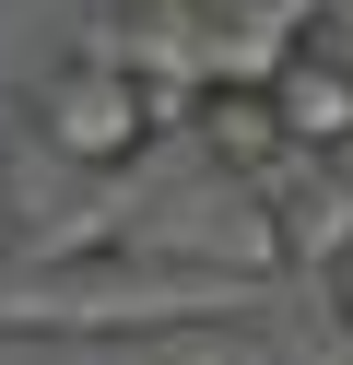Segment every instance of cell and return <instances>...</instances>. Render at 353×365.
<instances>
[{"instance_id": "cell-1", "label": "cell", "mask_w": 353, "mask_h": 365, "mask_svg": "<svg viewBox=\"0 0 353 365\" xmlns=\"http://www.w3.org/2000/svg\"><path fill=\"white\" fill-rule=\"evenodd\" d=\"M153 95H141L130 59H59V71L36 83V142L59 153V165H130V153H153Z\"/></svg>"}, {"instance_id": "cell-5", "label": "cell", "mask_w": 353, "mask_h": 365, "mask_svg": "<svg viewBox=\"0 0 353 365\" xmlns=\"http://www.w3.org/2000/svg\"><path fill=\"white\" fill-rule=\"evenodd\" d=\"M329 307H342V330H353V247L329 259Z\"/></svg>"}, {"instance_id": "cell-3", "label": "cell", "mask_w": 353, "mask_h": 365, "mask_svg": "<svg viewBox=\"0 0 353 365\" xmlns=\"http://www.w3.org/2000/svg\"><path fill=\"white\" fill-rule=\"evenodd\" d=\"M188 130H200L224 165H247V177H282L295 153H282V118H271V95L259 83H200L188 95Z\"/></svg>"}, {"instance_id": "cell-4", "label": "cell", "mask_w": 353, "mask_h": 365, "mask_svg": "<svg viewBox=\"0 0 353 365\" xmlns=\"http://www.w3.org/2000/svg\"><path fill=\"white\" fill-rule=\"evenodd\" d=\"M295 236L318 247V259H342V247H353V200H342V189H318V200H295Z\"/></svg>"}, {"instance_id": "cell-6", "label": "cell", "mask_w": 353, "mask_h": 365, "mask_svg": "<svg viewBox=\"0 0 353 365\" xmlns=\"http://www.w3.org/2000/svg\"><path fill=\"white\" fill-rule=\"evenodd\" d=\"M0 247H12V212H0Z\"/></svg>"}, {"instance_id": "cell-2", "label": "cell", "mask_w": 353, "mask_h": 365, "mask_svg": "<svg viewBox=\"0 0 353 365\" xmlns=\"http://www.w3.org/2000/svg\"><path fill=\"white\" fill-rule=\"evenodd\" d=\"M259 95H271V118H282V153H353V59L282 48L271 71H259Z\"/></svg>"}]
</instances>
